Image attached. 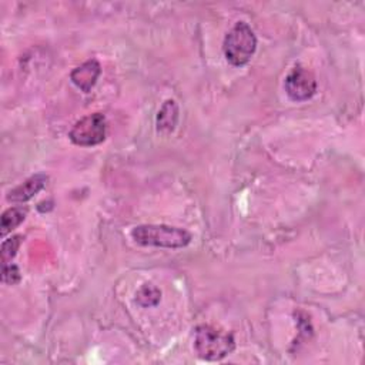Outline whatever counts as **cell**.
Listing matches in <instances>:
<instances>
[{"instance_id":"ba28073f","label":"cell","mask_w":365,"mask_h":365,"mask_svg":"<svg viewBox=\"0 0 365 365\" xmlns=\"http://www.w3.org/2000/svg\"><path fill=\"white\" fill-rule=\"evenodd\" d=\"M178 106L174 100H167L158 110L155 124H157V131L170 134L175 130V125L178 123Z\"/></svg>"},{"instance_id":"7a4b0ae2","label":"cell","mask_w":365,"mask_h":365,"mask_svg":"<svg viewBox=\"0 0 365 365\" xmlns=\"http://www.w3.org/2000/svg\"><path fill=\"white\" fill-rule=\"evenodd\" d=\"M235 348L232 334L220 331L211 325H198L194 332V349L207 361H220Z\"/></svg>"},{"instance_id":"9c48e42d","label":"cell","mask_w":365,"mask_h":365,"mask_svg":"<svg viewBox=\"0 0 365 365\" xmlns=\"http://www.w3.org/2000/svg\"><path fill=\"white\" fill-rule=\"evenodd\" d=\"M27 207H21V205H16L11 207L9 210H6L1 214V221H0V232L4 237L6 234H9L11 230H14L16 227H19L27 215Z\"/></svg>"},{"instance_id":"5b68a950","label":"cell","mask_w":365,"mask_h":365,"mask_svg":"<svg viewBox=\"0 0 365 365\" xmlns=\"http://www.w3.org/2000/svg\"><path fill=\"white\" fill-rule=\"evenodd\" d=\"M284 88L291 100L307 101L317 91V80L312 71L298 64L285 77Z\"/></svg>"},{"instance_id":"3957f363","label":"cell","mask_w":365,"mask_h":365,"mask_svg":"<svg viewBox=\"0 0 365 365\" xmlns=\"http://www.w3.org/2000/svg\"><path fill=\"white\" fill-rule=\"evenodd\" d=\"M257 37L245 21H237L225 34L222 51L227 61L235 67L245 66L254 56Z\"/></svg>"},{"instance_id":"277c9868","label":"cell","mask_w":365,"mask_h":365,"mask_svg":"<svg viewBox=\"0 0 365 365\" xmlns=\"http://www.w3.org/2000/svg\"><path fill=\"white\" fill-rule=\"evenodd\" d=\"M107 121L101 113H93L80 118L68 133L71 143L80 147H93L106 140Z\"/></svg>"},{"instance_id":"30bf717a","label":"cell","mask_w":365,"mask_h":365,"mask_svg":"<svg viewBox=\"0 0 365 365\" xmlns=\"http://www.w3.org/2000/svg\"><path fill=\"white\" fill-rule=\"evenodd\" d=\"M160 299H161V291L153 284H143L135 292L137 304L144 308L155 307L160 302Z\"/></svg>"},{"instance_id":"52a82bcc","label":"cell","mask_w":365,"mask_h":365,"mask_svg":"<svg viewBox=\"0 0 365 365\" xmlns=\"http://www.w3.org/2000/svg\"><path fill=\"white\" fill-rule=\"evenodd\" d=\"M47 180L48 177L46 174H34L29 177L24 182L11 188L7 192L6 198L10 202H26L44 188V185L47 184Z\"/></svg>"},{"instance_id":"8992f818","label":"cell","mask_w":365,"mask_h":365,"mask_svg":"<svg viewBox=\"0 0 365 365\" xmlns=\"http://www.w3.org/2000/svg\"><path fill=\"white\" fill-rule=\"evenodd\" d=\"M101 73V66L96 58H90L76 67L70 73V78L76 87H78L81 91L88 93L94 84L97 83V78Z\"/></svg>"},{"instance_id":"8fae6325","label":"cell","mask_w":365,"mask_h":365,"mask_svg":"<svg viewBox=\"0 0 365 365\" xmlns=\"http://www.w3.org/2000/svg\"><path fill=\"white\" fill-rule=\"evenodd\" d=\"M23 240H24L23 235H13V237L3 241L1 250H0L3 264H7L9 261H11V258H14V255L17 254Z\"/></svg>"},{"instance_id":"6da1fadb","label":"cell","mask_w":365,"mask_h":365,"mask_svg":"<svg viewBox=\"0 0 365 365\" xmlns=\"http://www.w3.org/2000/svg\"><path fill=\"white\" fill-rule=\"evenodd\" d=\"M131 237L140 245L160 248H182L187 247L192 238L187 230L163 224L137 225L131 230Z\"/></svg>"},{"instance_id":"7c38bea8","label":"cell","mask_w":365,"mask_h":365,"mask_svg":"<svg viewBox=\"0 0 365 365\" xmlns=\"http://www.w3.org/2000/svg\"><path fill=\"white\" fill-rule=\"evenodd\" d=\"M21 272L16 264H3V272H1V281L9 285H14L20 282Z\"/></svg>"}]
</instances>
